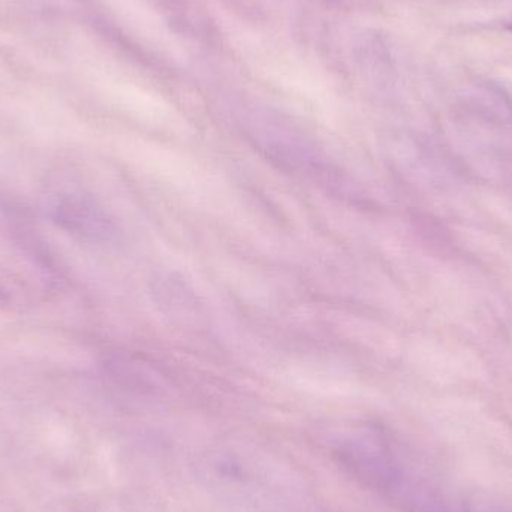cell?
I'll use <instances>...</instances> for the list:
<instances>
[{"label": "cell", "instance_id": "6da1fadb", "mask_svg": "<svg viewBox=\"0 0 512 512\" xmlns=\"http://www.w3.org/2000/svg\"><path fill=\"white\" fill-rule=\"evenodd\" d=\"M466 512H502L498 508L492 507V505L474 504L466 510Z\"/></svg>", "mask_w": 512, "mask_h": 512}]
</instances>
